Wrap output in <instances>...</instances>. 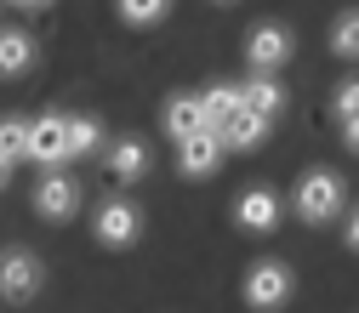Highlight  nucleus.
Here are the masks:
<instances>
[{"mask_svg":"<svg viewBox=\"0 0 359 313\" xmlns=\"http://www.w3.org/2000/svg\"><path fill=\"white\" fill-rule=\"evenodd\" d=\"M234 222L245 234H274L280 228V194L274 188H245L234 200Z\"/></svg>","mask_w":359,"mask_h":313,"instance_id":"nucleus-8","label":"nucleus"},{"mask_svg":"<svg viewBox=\"0 0 359 313\" xmlns=\"http://www.w3.org/2000/svg\"><path fill=\"white\" fill-rule=\"evenodd\" d=\"M291 291H297V274H291L280 256L251 262V274H245V285H240V296H245L251 313H280V307L291 302Z\"/></svg>","mask_w":359,"mask_h":313,"instance_id":"nucleus-2","label":"nucleus"},{"mask_svg":"<svg viewBox=\"0 0 359 313\" xmlns=\"http://www.w3.org/2000/svg\"><path fill=\"white\" fill-rule=\"evenodd\" d=\"M240 109H245V114H262V120L285 114V85H280L274 74H251V80L240 85Z\"/></svg>","mask_w":359,"mask_h":313,"instance_id":"nucleus-11","label":"nucleus"},{"mask_svg":"<svg viewBox=\"0 0 359 313\" xmlns=\"http://www.w3.org/2000/svg\"><path fill=\"white\" fill-rule=\"evenodd\" d=\"M331 52L348 57V63H359V12H342L331 23Z\"/></svg>","mask_w":359,"mask_h":313,"instance_id":"nucleus-19","label":"nucleus"},{"mask_svg":"<svg viewBox=\"0 0 359 313\" xmlns=\"http://www.w3.org/2000/svg\"><path fill=\"white\" fill-rule=\"evenodd\" d=\"M109 171L120 176V183H143V176H149V148H143L137 137L109 143Z\"/></svg>","mask_w":359,"mask_h":313,"instance_id":"nucleus-15","label":"nucleus"},{"mask_svg":"<svg viewBox=\"0 0 359 313\" xmlns=\"http://www.w3.org/2000/svg\"><path fill=\"white\" fill-rule=\"evenodd\" d=\"M92 234H97V245L126 251V245H137V234H143V211L131 200H103L97 216H92Z\"/></svg>","mask_w":359,"mask_h":313,"instance_id":"nucleus-5","label":"nucleus"},{"mask_svg":"<svg viewBox=\"0 0 359 313\" xmlns=\"http://www.w3.org/2000/svg\"><path fill=\"white\" fill-rule=\"evenodd\" d=\"M6 183H12V165H0V188H6Z\"/></svg>","mask_w":359,"mask_h":313,"instance_id":"nucleus-24","label":"nucleus"},{"mask_svg":"<svg viewBox=\"0 0 359 313\" xmlns=\"http://www.w3.org/2000/svg\"><path fill=\"white\" fill-rule=\"evenodd\" d=\"M29 143V120L23 114H0V165H18Z\"/></svg>","mask_w":359,"mask_h":313,"instance_id":"nucleus-17","label":"nucleus"},{"mask_svg":"<svg viewBox=\"0 0 359 313\" xmlns=\"http://www.w3.org/2000/svg\"><path fill=\"white\" fill-rule=\"evenodd\" d=\"M222 154H229V148L217 143V131H200V137L177 143V171H183V176H194V183H205V176L222 165Z\"/></svg>","mask_w":359,"mask_h":313,"instance_id":"nucleus-9","label":"nucleus"},{"mask_svg":"<svg viewBox=\"0 0 359 313\" xmlns=\"http://www.w3.org/2000/svg\"><path fill=\"white\" fill-rule=\"evenodd\" d=\"M23 160L46 165V171H63V165H69V114H40V120H29Z\"/></svg>","mask_w":359,"mask_h":313,"instance_id":"nucleus-3","label":"nucleus"},{"mask_svg":"<svg viewBox=\"0 0 359 313\" xmlns=\"http://www.w3.org/2000/svg\"><path fill=\"white\" fill-rule=\"evenodd\" d=\"M291 46H297V40H291L285 23H257V29L245 34V63H251L257 74H274V69L291 57Z\"/></svg>","mask_w":359,"mask_h":313,"instance_id":"nucleus-6","label":"nucleus"},{"mask_svg":"<svg viewBox=\"0 0 359 313\" xmlns=\"http://www.w3.org/2000/svg\"><path fill=\"white\" fill-rule=\"evenodd\" d=\"M268 125H274V120H262V114H245V109H240L229 125L217 131V143H222V148H240V154H251V148H262V143H268Z\"/></svg>","mask_w":359,"mask_h":313,"instance_id":"nucleus-13","label":"nucleus"},{"mask_svg":"<svg viewBox=\"0 0 359 313\" xmlns=\"http://www.w3.org/2000/svg\"><path fill=\"white\" fill-rule=\"evenodd\" d=\"M34 211L46 216V222H69L80 211V183H74L69 171H46L34 183Z\"/></svg>","mask_w":359,"mask_h":313,"instance_id":"nucleus-7","label":"nucleus"},{"mask_svg":"<svg viewBox=\"0 0 359 313\" xmlns=\"http://www.w3.org/2000/svg\"><path fill=\"white\" fill-rule=\"evenodd\" d=\"M331 114H337V120H359V74L337 85V97H331Z\"/></svg>","mask_w":359,"mask_h":313,"instance_id":"nucleus-20","label":"nucleus"},{"mask_svg":"<svg viewBox=\"0 0 359 313\" xmlns=\"http://www.w3.org/2000/svg\"><path fill=\"white\" fill-rule=\"evenodd\" d=\"M160 125H165V137H171V143H189V137H200V131H205L200 97H194V92H177V97H165Z\"/></svg>","mask_w":359,"mask_h":313,"instance_id":"nucleus-10","label":"nucleus"},{"mask_svg":"<svg viewBox=\"0 0 359 313\" xmlns=\"http://www.w3.org/2000/svg\"><path fill=\"white\" fill-rule=\"evenodd\" d=\"M342 239H348V251H359V211L342 222Z\"/></svg>","mask_w":359,"mask_h":313,"instance_id":"nucleus-21","label":"nucleus"},{"mask_svg":"<svg viewBox=\"0 0 359 313\" xmlns=\"http://www.w3.org/2000/svg\"><path fill=\"white\" fill-rule=\"evenodd\" d=\"M342 205H348V194H342V176L337 171H325V165H313V171H302V183H297V194H291V211L302 216V222H337L342 216Z\"/></svg>","mask_w":359,"mask_h":313,"instance_id":"nucleus-1","label":"nucleus"},{"mask_svg":"<svg viewBox=\"0 0 359 313\" xmlns=\"http://www.w3.org/2000/svg\"><path fill=\"white\" fill-rule=\"evenodd\" d=\"M222 6H229V0H222Z\"/></svg>","mask_w":359,"mask_h":313,"instance_id":"nucleus-25","label":"nucleus"},{"mask_svg":"<svg viewBox=\"0 0 359 313\" xmlns=\"http://www.w3.org/2000/svg\"><path fill=\"white\" fill-rule=\"evenodd\" d=\"M40 279H46V267H40L34 251H23V245L0 251V296H6V302H34Z\"/></svg>","mask_w":359,"mask_h":313,"instance_id":"nucleus-4","label":"nucleus"},{"mask_svg":"<svg viewBox=\"0 0 359 313\" xmlns=\"http://www.w3.org/2000/svg\"><path fill=\"white\" fill-rule=\"evenodd\" d=\"M103 148V125L92 114H69V160H86Z\"/></svg>","mask_w":359,"mask_h":313,"instance_id":"nucleus-16","label":"nucleus"},{"mask_svg":"<svg viewBox=\"0 0 359 313\" xmlns=\"http://www.w3.org/2000/svg\"><path fill=\"white\" fill-rule=\"evenodd\" d=\"M34 57H40L34 34H23V29H0V74H6V80L29 74V69H34Z\"/></svg>","mask_w":359,"mask_h":313,"instance_id":"nucleus-14","label":"nucleus"},{"mask_svg":"<svg viewBox=\"0 0 359 313\" xmlns=\"http://www.w3.org/2000/svg\"><path fill=\"white\" fill-rule=\"evenodd\" d=\"M342 143H348V148L359 154V120H342Z\"/></svg>","mask_w":359,"mask_h":313,"instance_id":"nucleus-22","label":"nucleus"},{"mask_svg":"<svg viewBox=\"0 0 359 313\" xmlns=\"http://www.w3.org/2000/svg\"><path fill=\"white\" fill-rule=\"evenodd\" d=\"M12 6H18V12H46L52 0H12Z\"/></svg>","mask_w":359,"mask_h":313,"instance_id":"nucleus-23","label":"nucleus"},{"mask_svg":"<svg viewBox=\"0 0 359 313\" xmlns=\"http://www.w3.org/2000/svg\"><path fill=\"white\" fill-rule=\"evenodd\" d=\"M200 114H205V131H222L234 114H240V85L234 80H211L200 92Z\"/></svg>","mask_w":359,"mask_h":313,"instance_id":"nucleus-12","label":"nucleus"},{"mask_svg":"<svg viewBox=\"0 0 359 313\" xmlns=\"http://www.w3.org/2000/svg\"><path fill=\"white\" fill-rule=\"evenodd\" d=\"M114 12H120L131 29H149V23H160V18L171 12V0H114Z\"/></svg>","mask_w":359,"mask_h":313,"instance_id":"nucleus-18","label":"nucleus"}]
</instances>
